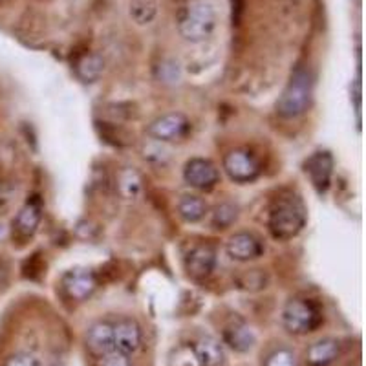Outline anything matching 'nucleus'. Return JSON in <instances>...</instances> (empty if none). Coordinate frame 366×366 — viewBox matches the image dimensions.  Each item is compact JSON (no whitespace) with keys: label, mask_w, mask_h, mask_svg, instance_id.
<instances>
[{"label":"nucleus","mask_w":366,"mask_h":366,"mask_svg":"<svg viewBox=\"0 0 366 366\" xmlns=\"http://www.w3.org/2000/svg\"><path fill=\"white\" fill-rule=\"evenodd\" d=\"M178 212L179 217L189 224H196V222L204 220L207 214V204L202 200L200 196L185 194L179 198L178 202Z\"/></svg>","instance_id":"nucleus-19"},{"label":"nucleus","mask_w":366,"mask_h":366,"mask_svg":"<svg viewBox=\"0 0 366 366\" xmlns=\"http://www.w3.org/2000/svg\"><path fill=\"white\" fill-rule=\"evenodd\" d=\"M42 220V202L39 196H31L17 212L13 220V238L26 242L37 233L39 224Z\"/></svg>","instance_id":"nucleus-8"},{"label":"nucleus","mask_w":366,"mask_h":366,"mask_svg":"<svg viewBox=\"0 0 366 366\" xmlns=\"http://www.w3.org/2000/svg\"><path fill=\"white\" fill-rule=\"evenodd\" d=\"M114 326V348L125 355H134L143 345L142 326L134 319H119L112 322Z\"/></svg>","instance_id":"nucleus-9"},{"label":"nucleus","mask_w":366,"mask_h":366,"mask_svg":"<svg viewBox=\"0 0 366 366\" xmlns=\"http://www.w3.org/2000/svg\"><path fill=\"white\" fill-rule=\"evenodd\" d=\"M313 97V77L310 68L297 66L292 79L284 88L282 96L277 101V112L280 117L295 119L308 112Z\"/></svg>","instance_id":"nucleus-2"},{"label":"nucleus","mask_w":366,"mask_h":366,"mask_svg":"<svg viewBox=\"0 0 366 366\" xmlns=\"http://www.w3.org/2000/svg\"><path fill=\"white\" fill-rule=\"evenodd\" d=\"M96 365L97 366H132V361H130V355L121 354V352L114 350V352H110V354L96 359Z\"/></svg>","instance_id":"nucleus-24"},{"label":"nucleus","mask_w":366,"mask_h":366,"mask_svg":"<svg viewBox=\"0 0 366 366\" xmlns=\"http://www.w3.org/2000/svg\"><path fill=\"white\" fill-rule=\"evenodd\" d=\"M320 322H322V315L313 300L292 299L284 306L282 325L293 335H306L319 328Z\"/></svg>","instance_id":"nucleus-4"},{"label":"nucleus","mask_w":366,"mask_h":366,"mask_svg":"<svg viewBox=\"0 0 366 366\" xmlns=\"http://www.w3.org/2000/svg\"><path fill=\"white\" fill-rule=\"evenodd\" d=\"M192 354H194L196 361L200 366H222L225 361L224 346L211 335H204V337L198 339L194 342Z\"/></svg>","instance_id":"nucleus-16"},{"label":"nucleus","mask_w":366,"mask_h":366,"mask_svg":"<svg viewBox=\"0 0 366 366\" xmlns=\"http://www.w3.org/2000/svg\"><path fill=\"white\" fill-rule=\"evenodd\" d=\"M66 295L74 300H84L96 292L97 277L90 269H71L63 277Z\"/></svg>","instance_id":"nucleus-14"},{"label":"nucleus","mask_w":366,"mask_h":366,"mask_svg":"<svg viewBox=\"0 0 366 366\" xmlns=\"http://www.w3.org/2000/svg\"><path fill=\"white\" fill-rule=\"evenodd\" d=\"M4 366H41V362L28 354H19V355H13Z\"/></svg>","instance_id":"nucleus-25"},{"label":"nucleus","mask_w":366,"mask_h":366,"mask_svg":"<svg viewBox=\"0 0 366 366\" xmlns=\"http://www.w3.org/2000/svg\"><path fill=\"white\" fill-rule=\"evenodd\" d=\"M130 17L137 24H150L156 17V0H130Z\"/></svg>","instance_id":"nucleus-22"},{"label":"nucleus","mask_w":366,"mask_h":366,"mask_svg":"<svg viewBox=\"0 0 366 366\" xmlns=\"http://www.w3.org/2000/svg\"><path fill=\"white\" fill-rule=\"evenodd\" d=\"M147 132L159 143L183 142L191 132V121L179 112L163 114L150 123Z\"/></svg>","instance_id":"nucleus-5"},{"label":"nucleus","mask_w":366,"mask_h":366,"mask_svg":"<svg viewBox=\"0 0 366 366\" xmlns=\"http://www.w3.org/2000/svg\"><path fill=\"white\" fill-rule=\"evenodd\" d=\"M217 28V11L207 0H194L183 9L178 31L185 41L204 42Z\"/></svg>","instance_id":"nucleus-3"},{"label":"nucleus","mask_w":366,"mask_h":366,"mask_svg":"<svg viewBox=\"0 0 366 366\" xmlns=\"http://www.w3.org/2000/svg\"><path fill=\"white\" fill-rule=\"evenodd\" d=\"M224 171L234 183H251L260 176L262 167L249 150L234 149L225 154Z\"/></svg>","instance_id":"nucleus-6"},{"label":"nucleus","mask_w":366,"mask_h":366,"mask_svg":"<svg viewBox=\"0 0 366 366\" xmlns=\"http://www.w3.org/2000/svg\"><path fill=\"white\" fill-rule=\"evenodd\" d=\"M217 266V251L209 244H198L185 254V271L196 280L207 279Z\"/></svg>","instance_id":"nucleus-11"},{"label":"nucleus","mask_w":366,"mask_h":366,"mask_svg":"<svg viewBox=\"0 0 366 366\" xmlns=\"http://www.w3.org/2000/svg\"><path fill=\"white\" fill-rule=\"evenodd\" d=\"M183 179L187 185L198 191H211L220 182L217 165L205 158H192L183 167Z\"/></svg>","instance_id":"nucleus-7"},{"label":"nucleus","mask_w":366,"mask_h":366,"mask_svg":"<svg viewBox=\"0 0 366 366\" xmlns=\"http://www.w3.org/2000/svg\"><path fill=\"white\" fill-rule=\"evenodd\" d=\"M86 348L94 359L114 352V326L110 320H97L86 332Z\"/></svg>","instance_id":"nucleus-13"},{"label":"nucleus","mask_w":366,"mask_h":366,"mask_svg":"<svg viewBox=\"0 0 366 366\" xmlns=\"http://www.w3.org/2000/svg\"><path fill=\"white\" fill-rule=\"evenodd\" d=\"M339 355V342L335 339H320L308 350L310 366H330Z\"/></svg>","instance_id":"nucleus-17"},{"label":"nucleus","mask_w":366,"mask_h":366,"mask_svg":"<svg viewBox=\"0 0 366 366\" xmlns=\"http://www.w3.org/2000/svg\"><path fill=\"white\" fill-rule=\"evenodd\" d=\"M225 251L237 262H249V260H257L258 257H262L264 244L257 234L242 231L229 238L225 244Z\"/></svg>","instance_id":"nucleus-10"},{"label":"nucleus","mask_w":366,"mask_h":366,"mask_svg":"<svg viewBox=\"0 0 366 366\" xmlns=\"http://www.w3.org/2000/svg\"><path fill=\"white\" fill-rule=\"evenodd\" d=\"M304 171L312 179L313 187L322 194L330 189V183H332V174H333V158L330 152L326 150H319L315 154L310 156L304 163Z\"/></svg>","instance_id":"nucleus-12"},{"label":"nucleus","mask_w":366,"mask_h":366,"mask_svg":"<svg viewBox=\"0 0 366 366\" xmlns=\"http://www.w3.org/2000/svg\"><path fill=\"white\" fill-rule=\"evenodd\" d=\"M224 341L229 348L238 352V354H246V352L253 350L257 335H254L253 328L246 325L244 320H234L224 330Z\"/></svg>","instance_id":"nucleus-15"},{"label":"nucleus","mask_w":366,"mask_h":366,"mask_svg":"<svg viewBox=\"0 0 366 366\" xmlns=\"http://www.w3.org/2000/svg\"><path fill=\"white\" fill-rule=\"evenodd\" d=\"M103 57L97 54H84L75 63V74H77V77L83 83H96V81H99V77L103 75Z\"/></svg>","instance_id":"nucleus-18"},{"label":"nucleus","mask_w":366,"mask_h":366,"mask_svg":"<svg viewBox=\"0 0 366 366\" xmlns=\"http://www.w3.org/2000/svg\"><path fill=\"white\" fill-rule=\"evenodd\" d=\"M117 187H119L121 194L132 200L142 194V176L137 174L134 169H123L119 172V178H117Z\"/></svg>","instance_id":"nucleus-21"},{"label":"nucleus","mask_w":366,"mask_h":366,"mask_svg":"<svg viewBox=\"0 0 366 366\" xmlns=\"http://www.w3.org/2000/svg\"><path fill=\"white\" fill-rule=\"evenodd\" d=\"M264 366H297V357L287 348H279L266 359Z\"/></svg>","instance_id":"nucleus-23"},{"label":"nucleus","mask_w":366,"mask_h":366,"mask_svg":"<svg viewBox=\"0 0 366 366\" xmlns=\"http://www.w3.org/2000/svg\"><path fill=\"white\" fill-rule=\"evenodd\" d=\"M238 218V207L231 202H224V204H218L217 207L212 209L211 212V225L212 229H229L231 225L237 222Z\"/></svg>","instance_id":"nucleus-20"},{"label":"nucleus","mask_w":366,"mask_h":366,"mask_svg":"<svg viewBox=\"0 0 366 366\" xmlns=\"http://www.w3.org/2000/svg\"><path fill=\"white\" fill-rule=\"evenodd\" d=\"M306 225V207L299 194L284 191L277 194L269 207L267 227L277 240H292Z\"/></svg>","instance_id":"nucleus-1"}]
</instances>
